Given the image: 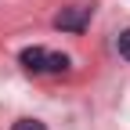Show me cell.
<instances>
[{"mask_svg":"<svg viewBox=\"0 0 130 130\" xmlns=\"http://www.w3.org/2000/svg\"><path fill=\"white\" fill-rule=\"evenodd\" d=\"M90 22V7H69V11H61L58 18H54V29H69V32H79Z\"/></svg>","mask_w":130,"mask_h":130,"instance_id":"7a4b0ae2","label":"cell"},{"mask_svg":"<svg viewBox=\"0 0 130 130\" xmlns=\"http://www.w3.org/2000/svg\"><path fill=\"white\" fill-rule=\"evenodd\" d=\"M22 65L29 72H65L69 69V58L58 51H47V47H25L22 51Z\"/></svg>","mask_w":130,"mask_h":130,"instance_id":"6da1fadb","label":"cell"},{"mask_svg":"<svg viewBox=\"0 0 130 130\" xmlns=\"http://www.w3.org/2000/svg\"><path fill=\"white\" fill-rule=\"evenodd\" d=\"M11 130H47V126H43L40 119H18V123L11 126Z\"/></svg>","mask_w":130,"mask_h":130,"instance_id":"277c9868","label":"cell"},{"mask_svg":"<svg viewBox=\"0 0 130 130\" xmlns=\"http://www.w3.org/2000/svg\"><path fill=\"white\" fill-rule=\"evenodd\" d=\"M116 47H119V54H123V58L130 61V29H126V32H119V40H116Z\"/></svg>","mask_w":130,"mask_h":130,"instance_id":"3957f363","label":"cell"}]
</instances>
